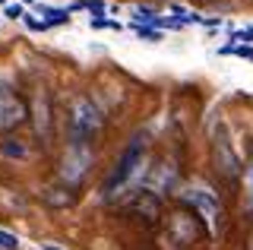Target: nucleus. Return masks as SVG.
Masks as SVG:
<instances>
[{
  "instance_id": "obj_20",
  "label": "nucleus",
  "mask_w": 253,
  "mask_h": 250,
  "mask_svg": "<svg viewBox=\"0 0 253 250\" xmlns=\"http://www.w3.org/2000/svg\"><path fill=\"white\" fill-rule=\"evenodd\" d=\"M0 6H6V0H0Z\"/></svg>"
},
{
  "instance_id": "obj_9",
  "label": "nucleus",
  "mask_w": 253,
  "mask_h": 250,
  "mask_svg": "<svg viewBox=\"0 0 253 250\" xmlns=\"http://www.w3.org/2000/svg\"><path fill=\"white\" fill-rule=\"evenodd\" d=\"M0 155H3V159H13V162H26L29 159V149H26L22 139L6 136V139H0Z\"/></svg>"
},
{
  "instance_id": "obj_11",
  "label": "nucleus",
  "mask_w": 253,
  "mask_h": 250,
  "mask_svg": "<svg viewBox=\"0 0 253 250\" xmlns=\"http://www.w3.org/2000/svg\"><path fill=\"white\" fill-rule=\"evenodd\" d=\"M44 200L51 203V206H73V193L63 190V187H51V190L44 193Z\"/></svg>"
},
{
  "instance_id": "obj_15",
  "label": "nucleus",
  "mask_w": 253,
  "mask_h": 250,
  "mask_svg": "<svg viewBox=\"0 0 253 250\" xmlns=\"http://www.w3.org/2000/svg\"><path fill=\"white\" fill-rule=\"evenodd\" d=\"M136 32H139V38H146V42H162V35H158V29H136Z\"/></svg>"
},
{
  "instance_id": "obj_1",
  "label": "nucleus",
  "mask_w": 253,
  "mask_h": 250,
  "mask_svg": "<svg viewBox=\"0 0 253 250\" xmlns=\"http://www.w3.org/2000/svg\"><path fill=\"white\" fill-rule=\"evenodd\" d=\"M101 127H105V114L98 111V105L92 98H73L70 121H67L70 146H89V139L98 136Z\"/></svg>"
},
{
  "instance_id": "obj_8",
  "label": "nucleus",
  "mask_w": 253,
  "mask_h": 250,
  "mask_svg": "<svg viewBox=\"0 0 253 250\" xmlns=\"http://www.w3.org/2000/svg\"><path fill=\"white\" fill-rule=\"evenodd\" d=\"M215 162H218V168L225 171L228 177H234V174H237V155L231 152V146H228V139H225V136H218V139H215Z\"/></svg>"
},
{
  "instance_id": "obj_3",
  "label": "nucleus",
  "mask_w": 253,
  "mask_h": 250,
  "mask_svg": "<svg viewBox=\"0 0 253 250\" xmlns=\"http://www.w3.org/2000/svg\"><path fill=\"white\" fill-rule=\"evenodd\" d=\"M89 165H92V149L89 146H67L63 165H60V177L67 181V187H76L85 177Z\"/></svg>"
},
{
  "instance_id": "obj_7",
  "label": "nucleus",
  "mask_w": 253,
  "mask_h": 250,
  "mask_svg": "<svg viewBox=\"0 0 253 250\" xmlns=\"http://www.w3.org/2000/svg\"><path fill=\"white\" fill-rule=\"evenodd\" d=\"M35 130L42 139L51 136V98H47L44 89L35 95Z\"/></svg>"
},
{
  "instance_id": "obj_16",
  "label": "nucleus",
  "mask_w": 253,
  "mask_h": 250,
  "mask_svg": "<svg viewBox=\"0 0 253 250\" xmlns=\"http://www.w3.org/2000/svg\"><path fill=\"white\" fill-rule=\"evenodd\" d=\"M234 42H253V29H237Z\"/></svg>"
},
{
  "instance_id": "obj_10",
  "label": "nucleus",
  "mask_w": 253,
  "mask_h": 250,
  "mask_svg": "<svg viewBox=\"0 0 253 250\" xmlns=\"http://www.w3.org/2000/svg\"><path fill=\"white\" fill-rule=\"evenodd\" d=\"M133 209L146 212V218H158V209H162V203H158V197H152L149 190H142L139 197L133 200Z\"/></svg>"
},
{
  "instance_id": "obj_6",
  "label": "nucleus",
  "mask_w": 253,
  "mask_h": 250,
  "mask_svg": "<svg viewBox=\"0 0 253 250\" xmlns=\"http://www.w3.org/2000/svg\"><path fill=\"white\" fill-rule=\"evenodd\" d=\"M187 200L193 203V209L206 218V222H212V228L221 225V206H218L215 197H209L206 190H193V193H187Z\"/></svg>"
},
{
  "instance_id": "obj_13",
  "label": "nucleus",
  "mask_w": 253,
  "mask_h": 250,
  "mask_svg": "<svg viewBox=\"0 0 253 250\" xmlns=\"http://www.w3.org/2000/svg\"><path fill=\"white\" fill-rule=\"evenodd\" d=\"M0 250H19V238H16L13 231L0 228Z\"/></svg>"
},
{
  "instance_id": "obj_2",
  "label": "nucleus",
  "mask_w": 253,
  "mask_h": 250,
  "mask_svg": "<svg viewBox=\"0 0 253 250\" xmlns=\"http://www.w3.org/2000/svg\"><path fill=\"white\" fill-rule=\"evenodd\" d=\"M142 159H146V136L136 133V136H133V143L124 149V155L117 159L114 171L108 174L105 187H101V190H105V197H114V193H121L124 187L139 174V171H142Z\"/></svg>"
},
{
  "instance_id": "obj_18",
  "label": "nucleus",
  "mask_w": 253,
  "mask_h": 250,
  "mask_svg": "<svg viewBox=\"0 0 253 250\" xmlns=\"http://www.w3.org/2000/svg\"><path fill=\"white\" fill-rule=\"evenodd\" d=\"M237 54H241V57H247V60H253V48H244V44H241V48H237Z\"/></svg>"
},
{
  "instance_id": "obj_19",
  "label": "nucleus",
  "mask_w": 253,
  "mask_h": 250,
  "mask_svg": "<svg viewBox=\"0 0 253 250\" xmlns=\"http://www.w3.org/2000/svg\"><path fill=\"white\" fill-rule=\"evenodd\" d=\"M42 250H60V247H54V244H44V247H42Z\"/></svg>"
},
{
  "instance_id": "obj_12",
  "label": "nucleus",
  "mask_w": 253,
  "mask_h": 250,
  "mask_svg": "<svg viewBox=\"0 0 253 250\" xmlns=\"http://www.w3.org/2000/svg\"><path fill=\"white\" fill-rule=\"evenodd\" d=\"M70 10H89V13H95V16L101 19V13H108V3L105 0H76Z\"/></svg>"
},
{
  "instance_id": "obj_14",
  "label": "nucleus",
  "mask_w": 253,
  "mask_h": 250,
  "mask_svg": "<svg viewBox=\"0 0 253 250\" xmlns=\"http://www.w3.org/2000/svg\"><path fill=\"white\" fill-rule=\"evenodd\" d=\"M3 16H6V19H22L26 13H22L19 3H6V6H3Z\"/></svg>"
},
{
  "instance_id": "obj_17",
  "label": "nucleus",
  "mask_w": 253,
  "mask_h": 250,
  "mask_svg": "<svg viewBox=\"0 0 253 250\" xmlns=\"http://www.w3.org/2000/svg\"><path fill=\"white\" fill-rule=\"evenodd\" d=\"M26 26H29V29H44V22L35 19V16H26Z\"/></svg>"
},
{
  "instance_id": "obj_4",
  "label": "nucleus",
  "mask_w": 253,
  "mask_h": 250,
  "mask_svg": "<svg viewBox=\"0 0 253 250\" xmlns=\"http://www.w3.org/2000/svg\"><path fill=\"white\" fill-rule=\"evenodd\" d=\"M26 105H22L19 95H13L10 89H3L0 85V130H13L19 127L22 121H26Z\"/></svg>"
},
{
  "instance_id": "obj_5",
  "label": "nucleus",
  "mask_w": 253,
  "mask_h": 250,
  "mask_svg": "<svg viewBox=\"0 0 253 250\" xmlns=\"http://www.w3.org/2000/svg\"><path fill=\"white\" fill-rule=\"evenodd\" d=\"M168 231H171V238L180 241V244H193V241L203 234V225L187 212H174L171 222H168Z\"/></svg>"
}]
</instances>
